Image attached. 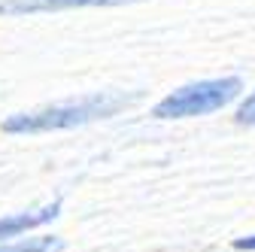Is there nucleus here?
Here are the masks:
<instances>
[{"mask_svg":"<svg viewBox=\"0 0 255 252\" xmlns=\"http://www.w3.org/2000/svg\"><path fill=\"white\" fill-rule=\"evenodd\" d=\"M134 98H125L116 91H94L82 94V98H70L52 107H40L34 113H15L3 122L6 134H49V131H67L79 128V125L98 122L116 116L122 107H128Z\"/></svg>","mask_w":255,"mask_h":252,"instance_id":"obj_1","label":"nucleus"},{"mask_svg":"<svg viewBox=\"0 0 255 252\" xmlns=\"http://www.w3.org/2000/svg\"><path fill=\"white\" fill-rule=\"evenodd\" d=\"M243 82L237 76H219V79H201V82H188L176 91H170L164 101H158L152 116L155 119H191V116H207L222 107H228Z\"/></svg>","mask_w":255,"mask_h":252,"instance_id":"obj_2","label":"nucleus"},{"mask_svg":"<svg viewBox=\"0 0 255 252\" xmlns=\"http://www.w3.org/2000/svg\"><path fill=\"white\" fill-rule=\"evenodd\" d=\"M119 3H134V0H0V15H37L79 6H119Z\"/></svg>","mask_w":255,"mask_h":252,"instance_id":"obj_3","label":"nucleus"},{"mask_svg":"<svg viewBox=\"0 0 255 252\" xmlns=\"http://www.w3.org/2000/svg\"><path fill=\"white\" fill-rule=\"evenodd\" d=\"M61 216V198L49 201L46 207H37V210H24V213H12V216H3L0 219V240H9V237H18L30 228H40L46 222Z\"/></svg>","mask_w":255,"mask_h":252,"instance_id":"obj_4","label":"nucleus"},{"mask_svg":"<svg viewBox=\"0 0 255 252\" xmlns=\"http://www.w3.org/2000/svg\"><path fill=\"white\" fill-rule=\"evenodd\" d=\"M61 249H64L61 237H27L15 243L0 240V252H61Z\"/></svg>","mask_w":255,"mask_h":252,"instance_id":"obj_5","label":"nucleus"},{"mask_svg":"<svg viewBox=\"0 0 255 252\" xmlns=\"http://www.w3.org/2000/svg\"><path fill=\"white\" fill-rule=\"evenodd\" d=\"M234 122L237 125H252L255 128V91L249 94V98L237 107V113H234Z\"/></svg>","mask_w":255,"mask_h":252,"instance_id":"obj_6","label":"nucleus"},{"mask_svg":"<svg viewBox=\"0 0 255 252\" xmlns=\"http://www.w3.org/2000/svg\"><path fill=\"white\" fill-rule=\"evenodd\" d=\"M234 249H240V252H255V234L237 237V240H234Z\"/></svg>","mask_w":255,"mask_h":252,"instance_id":"obj_7","label":"nucleus"}]
</instances>
